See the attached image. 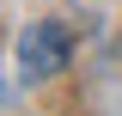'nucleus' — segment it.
I'll list each match as a JSON object with an SVG mask.
<instances>
[{
  "label": "nucleus",
  "mask_w": 122,
  "mask_h": 116,
  "mask_svg": "<svg viewBox=\"0 0 122 116\" xmlns=\"http://www.w3.org/2000/svg\"><path fill=\"white\" fill-rule=\"evenodd\" d=\"M67 25H55V18H43V25H25V37H18V73L25 79H55L61 67H67Z\"/></svg>",
  "instance_id": "nucleus-1"
}]
</instances>
